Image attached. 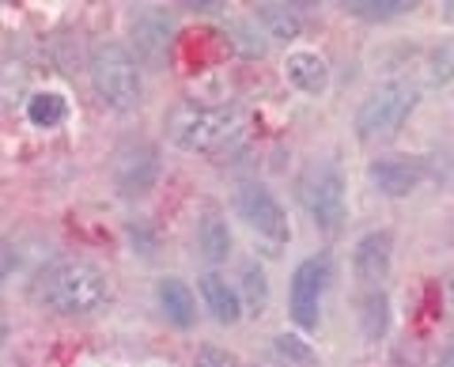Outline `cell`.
Masks as SVG:
<instances>
[{
    "mask_svg": "<svg viewBox=\"0 0 454 367\" xmlns=\"http://www.w3.org/2000/svg\"><path fill=\"white\" fill-rule=\"evenodd\" d=\"M65 98L61 95H53V91H46V95H31L27 98V118H31L38 129H50V125H61L65 121Z\"/></svg>",
    "mask_w": 454,
    "mask_h": 367,
    "instance_id": "obj_17",
    "label": "cell"
},
{
    "mask_svg": "<svg viewBox=\"0 0 454 367\" xmlns=\"http://www.w3.org/2000/svg\"><path fill=\"white\" fill-rule=\"evenodd\" d=\"M110 295V280L83 258H57L38 273V300L57 315H95Z\"/></svg>",
    "mask_w": 454,
    "mask_h": 367,
    "instance_id": "obj_1",
    "label": "cell"
},
{
    "mask_svg": "<svg viewBox=\"0 0 454 367\" xmlns=\"http://www.w3.org/2000/svg\"><path fill=\"white\" fill-rule=\"evenodd\" d=\"M239 125H243V114L227 103H220V106L186 103L170 114V140L186 152H212V148L227 144V140L239 133Z\"/></svg>",
    "mask_w": 454,
    "mask_h": 367,
    "instance_id": "obj_2",
    "label": "cell"
},
{
    "mask_svg": "<svg viewBox=\"0 0 454 367\" xmlns=\"http://www.w3.org/2000/svg\"><path fill=\"white\" fill-rule=\"evenodd\" d=\"M197 246H201L208 262H223L231 254V231H227V223L220 216H205L197 223Z\"/></svg>",
    "mask_w": 454,
    "mask_h": 367,
    "instance_id": "obj_15",
    "label": "cell"
},
{
    "mask_svg": "<svg viewBox=\"0 0 454 367\" xmlns=\"http://www.w3.org/2000/svg\"><path fill=\"white\" fill-rule=\"evenodd\" d=\"M417 106V88L413 83H382L379 91L367 95V103L360 106L356 114V133L364 140L372 137H390L402 129V121L409 118V110Z\"/></svg>",
    "mask_w": 454,
    "mask_h": 367,
    "instance_id": "obj_4",
    "label": "cell"
},
{
    "mask_svg": "<svg viewBox=\"0 0 454 367\" xmlns=\"http://www.w3.org/2000/svg\"><path fill=\"white\" fill-rule=\"evenodd\" d=\"M243 277H247V303L254 310H262L265 307V273L258 269V265H247Z\"/></svg>",
    "mask_w": 454,
    "mask_h": 367,
    "instance_id": "obj_20",
    "label": "cell"
},
{
    "mask_svg": "<svg viewBox=\"0 0 454 367\" xmlns=\"http://www.w3.org/2000/svg\"><path fill=\"white\" fill-rule=\"evenodd\" d=\"M197 367H243V363H239L235 356H231V352H223V348H201V352H197Z\"/></svg>",
    "mask_w": 454,
    "mask_h": 367,
    "instance_id": "obj_22",
    "label": "cell"
},
{
    "mask_svg": "<svg viewBox=\"0 0 454 367\" xmlns=\"http://www.w3.org/2000/svg\"><path fill=\"white\" fill-rule=\"evenodd\" d=\"M432 68H435V80H439V83H447V80L454 76V42H447V46L435 50Z\"/></svg>",
    "mask_w": 454,
    "mask_h": 367,
    "instance_id": "obj_21",
    "label": "cell"
},
{
    "mask_svg": "<svg viewBox=\"0 0 454 367\" xmlns=\"http://www.w3.org/2000/svg\"><path fill=\"white\" fill-rule=\"evenodd\" d=\"M367 178L379 186V193L387 197H409L420 178H424V167L417 160H375L372 167H367Z\"/></svg>",
    "mask_w": 454,
    "mask_h": 367,
    "instance_id": "obj_10",
    "label": "cell"
},
{
    "mask_svg": "<svg viewBox=\"0 0 454 367\" xmlns=\"http://www.w3.org/2000/svg\"><path fill=\"white\" fill-rule=\"evenodd\" d=\"M325 280H330V258H307L300 269L292 273V318L295 326L315 330L318 326V310H322V292Z\"/></svg>",
    "mask_w": 454,
    "mask_h": 367,
    "instance_id": "obj_6",
    "label": "cell"
},
{
    "mask_svg": "<svg viewBox=\"0 0 454 367\" xmlns=\"http://www.w3.org/2000/svg\"><path fill=\"white\" fill-rule=\"evenodd\" d=\"M277 345H280L284 356H288V352H295V356H300V360H307V356H310V352H307V348H300V341H292V337H280Z\"/></svg>",
    "mask_w": 454,
    "mask_h": 367,
    "instance_id": "obj_24",
    "label": "cell"
},
{
    "mask_svg": "<svg viewBox=\"0 0 454 367\" xmlns=\"http://www.w3.org/2000/svg\"><path fill=\"white\" fill-rule=\"evenodd\" d=\"M201 292H205V303L212 310V318H216L220 326H235V322L243 318V295L227 285L223 277L205 273L201 277Z\"/></svg>",
    "mask_w": 454,
    "mask_h": 367,
    "instance_id": "obj_12",
    "label": "cell"
},
{
    "mask_svg": "<svg viewBox=\"0 0 454 367\" xmlns=\"http://www.w3.org/2000/svg\"><path fill=\"white\" fill-rule=\"evenodd\" d=\"M155 175H160V155H155L152 144H125L114 155V182L121 186L125 197L148 193Z\"/></svg>",
    "mask_w": 454,
    "mask_h": 367,
    "instance_id": "obj_8",
    "label": "cell"
},
{
    "mask_svg": "<svg viewBox=\"0 0 454 367\" xmlns=\"http://www.w3.org/2000/svg\"><path fill=\"white\" fill-rule=\"evenodd\" d=\"M235 205H239V216H243L258 235L273 238V243H288V235H292L288 216H284L280 201L265 186H247L243 193H239Z\"/></svg>",
    "mask_w": 454,
    "mask_h": 367,
    "instance_id": "obj_7",
    "label": "cell"
},
{
    "mask_svg": "<svg viewBox=\"0 0 454 367\" xmlns=\"http://www.w3.org/2000/svg\"><path fill=\"white\" fill-rule=\"evenodd\" d=\"M160 307L175 326H193V295L182 280H175V277L160 280Z\"/></svg>",
    "mask_w": 454,
    "mask_h": 367,
    "instance_id": "obj_14",
    "label": "cell"
},
{
    "mask_svg": "<svg viewBox=\"0 0 454 367\" xmlns=\"http://www.w3.org/2000/svg\"><path fill=\"white\" fill-rule=\"evenodd\" d=\"M258 20L269 27V35H273L277 42H292L295 35H300V16H295L288 4H262Z\"/></svg>",
    "mask_w": 454,
    "mask_h": 367,
    "instance_id": "obj_16",
    "label": "cell"
},
{
    "mask_svg": "<svg viewBox=\"0 0 454 367\" xmlns=\"http://www.w3.org/2000/svg\"><path fill=\"white\" fill-rule=\"evenodd\" d=\"M300 193H303V205L307 213L315 216L318 228L325 231H337L345 223V178L333 163H315L300 182Z\"/></svg>",
    "mask_w": 454,
    "mask_h": 367,
    "instance_id": "obj_5",
    "label": "cell"
},
{
    "mask_svg": "<svg viewBox=\"0 0 454 367\" xmlns=\"http://www.w3.org/2000/svg\"><path fill=\"white\" fill-rule=\"evenodd\" d=\"M390 250H394L390 231H372L360 238L356 250H352V273H356L360 285H382V280H387Z\"/></svg>",
    "mask_w": 454,
    "mask_h": 367,
    "instance_id": "obj_9",
    "label": "cell"
},
{
    "mask_svg": "<svg viewBox=\"0 0 454 367\" xmlns=\"http://www.w3.org/2000/svg\"><path fill=\"white\" fill-rule=\"evenodd\" d=\"M352 16L360 20H390V16H402V12H409V4H402V0H356V4H348Z\"/></svg>",
    "mask_w": 454,
    "mask_h": 367,
    "instance_id": "obj_19",
    "label": "cell"
},
{
    "mask_svg": "<svg viewBox=\"0 0 454 367\" xmlns=\"http://www.w3.org/2000/svg\"><path fill=\"white\" fill-rule=\"evenodd\" d=\"M91 80H95V91L114 110H133L140 103V65L118 42H106V46H98L91 53Z\"/></svg>",
    "mask_w": 454,
    "mask_h": 367,
    "instance_id": "obj_3",
    "label": "cell"
},
{
    "mask_svg": "<svg viewBox=\"0 0 454 367\" xmlns=\"http://www.w3.org/2000/svg\"><path fill=\"white\" fill-rule=\"evenodd\" d=\"M284 73H288V80L307 95H322L325 83H330V68H325V61L318 53H292L288 65H284Z\"/></svg>",
    "mask_w": 454,
    "mask_h": 367,
    "instance_id": "obj_13",
    "label": "cell"
},
{
    "mask_svg": "<svg viewBox=\"0 0 454 367\" xmlns=\"http://www.w3.org/2000/svg\"><path fill=\"white\" fill-rule=\"evenodd\" d=\"M133 38H137V50L145 53V61L160 65L163 50H167V38H170V16H163L160 8H145L133 20Z\"/></svg>",
    "mask_w": 454,
    "mask_h": 367,
    "instance_id": "obj_11",
    "label": "cell"
},
{
    "mask_svg": "<svg viewBox=\"0 0 454 367\" xmlns=\"http://www.w3.org/2000/svg\"><path fill=\"white\" fill-rule=\"evenodd\" d=\"M4 337H8V322H4V315H0V348H4Z\"/></svg>",
    "mask_w": 454,
    "mask_h": 367,
    "instance_id": "obj_26",
    "label": "cell"
},
{
    "mask_svg": "<svg viewBox=\"0 0 454 367\" xmlns=\"http://www.w3.org/2000/svg\"><path fill=\"white\" fill-rule=\"evenodd\" d=\"M12 269H16V246H12L8 238H0V285L8 280Z\"/></svg>",
    "mask_w": 454,
    "mask_h": 367,
    "instance_id": "obj_23",
    "label": "cell"
},
{
    "mask_svg": "<svg viewBox=\"0 0 454 367\" xmlns=\"http://www.w3.org/2000/svg\"><path fill=\"white\" fill-rule=\"evenodd\" d=\"M439 367H454V345L443 348V356H439Z\"/></svg>",
    "mask_w": 454,
    "mask_h": 367,
    "instance_id": "obj_25",
    "label": "cell"
},
{
    "mask_svg": "<svg viewBox=\"0 0 454 367\" xmlns=\"http://www.w3.org/2000/svg\"><path fill=\"white\" fill-rule=\"evenodd\" d=\"M27 88V68L20 61H0V110L12 106Z\"/></svg>",
    "mask_w": 454,
    "mask_h": 367,
    "instance_id": "obj_18",
    "label": "cell"
}]
</instances>
